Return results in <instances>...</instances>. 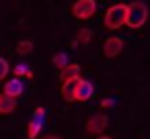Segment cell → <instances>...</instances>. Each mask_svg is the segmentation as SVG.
<instances>
[{
  "label": "cell",
  "instance_id": "4",
  "mask_svg": "<svg viewBox=\"0 0 150 139\" xmlns=\"http://www.w3.org/2000/svg\"><path fill=\"white\" fill-rule=\"evenodd\" d=\"M107 125H109V117L103 115V112H97V115H93V117L86 121V133L97 137V135H101V133L107 129Z\"/></svg>",
  "mask_w": 150,
  "mask_h": 139
},
{
  "label": "cell",
  "instance_id": "3",
  "mask_svg": "<svg viewBox=\"0 0 150 139\" xmlns=\"http://www.w3.org/2000/svg\"><path fill=\"white\" fill-rule=\"evenodd\" d=\"M95 13H97V2L95 0H76L72 4V15L76 19H80V21L91 19Z\"/></svg>",
  "mask_w": 150,
  "mask_h": 139
},
{
  "label": "cell",
  "instance_id": "19",
  "mask_svg": "<svg viewBox=\"0 0 150 139\" xmlns=\"http://www.w3.org/2000/svg\"><path fill=\"white\" fill-rule=\"evenodd\" d=\"M97 139H111V137H107V135H97Z\"/></svg>",
  "mask_w": 150,
  "mask_h": 139
},
{
  "label": "cell",
  "instance_id": "2",
  "mask_svg": "<svg viewBox=\"0 0 150 139\" xmlns=\"http://www.w3.org/2000/svg\"><path fill=\"white\" fill-rule=\"evenodd\" d=\"M125 19H127V4H121L119 2V4H113V6L107 8L103 23H105L107 29L115 31V29H121L125 25Z\"/></svg>",
  "mask_w": 150,
  "mask_h": 139
},
{
  "label": "cell",
  "instance_id": "9",
  "mask_svg": "<svg viewBox=\"0 0 150 139\" xmlns=\"http://www.w3.org/2000/svg\"><path fill=\"white\" fill-rule=\"evenodd\" d=\"M17 108V98L8 96V94H0V115H11Z\"/></svg>",
  "mask_w": 150,
  "mask_h": 139
},
{
  "label": "cell",
  "instance_id": "13",
  "mask_svg": "<svg viewBox=\"0 0 150 139\" xmlns=\"http://www.w3.org/2000/svg\"><path fill=\"white\" fill-rule=\"evenodd\" d=\"M31 51H33V41H29V39L19 41V45H17V53L19 55H29Z\"/></svg>",
  "mask_w": 150,
  "mask_h": 139
},
{
  "label": "cell",
  "instance_id": "6",
  "mask_svg": "<svg viewBox=\"0 0 150 139\" xmlns=\"http://www.w3.org/2000/svg\"><path fill=\"white\" fill-rule=\"evenodd\" d=\"M93 94H95V86H93V82L80 78L78 84H76V90H74V98H76V100H88Z\"/></svg>",
  "mask_w": 150,
  "mask_h": 139
},
{
  "label": "cell",
  "instance_id": "5",
  "mask_svg": "<svg viewBox=\"0 0 150 139\" xmlns=\"http://www.w3.org/2000/svg\"><path fill=\"white\" fill-rule=\"evenodd\" d=\"M121 49H123V39H119V37H109L107 41H105V45H103V55L105 57H117L119 53H121Z\"/></svg>",
  "mask_w": 150,
  "mask_h": 139
},
{
  "label": "cell",
  "instance_id": "18",
  "mask_svg": "<svg viewBox=\"0 0 150 139\" xmlns=\"http://www.w3.org/2000/svg\"><path fill=\"white\" fill-rule=\"evenodd\" d=\"M41 139H60L58 135H45V137H41Z\"/></svg>",
  "mask_w": 150,
  "mask_h": 139
},
{
  "label": "cell",
  "instance_id": "12",
  "mask_svg": "<svg viewBox=\"0 0 150 139\" xmlns=\"http://www.w3.org/2000/svg\"><path fill=\"white\" fill-rule=\"evenodd\" d=\"M41 127H43V123H39V121L31 119V121H29V125H27V137H29V139H37V135H39Z\"/></svg>",
  "mask_w": 150,
  "mask_h": 139
},
{
  "label": "cell",
  "instance_id": "1",
  "mask_svg": "<svg viewBox=\"0 0 150 139\" xmlns=\"http://www.w3.org/2000/svg\"><path fill=\"white\" fill-rule=\"evenodd\" d=\"M148 21V6L142 0H134L132 4H127V19H125V25L129 29H140L144 27Z\"/></svg>",
  "mask_w": 150,
  "mask_h": 139
},
{
  "label": "cell",
  "instance_id": "14",
  "mask_svg": "<svg viewBox=\"0 0 150 139\" xmlns=\"http://www.w3.org/2000/svg\"><path fill=\"white\" fill-rule=\"evenodd\" d=\"M54 66H56L58 70H64L66 66H70L68 55H66V53H56V55H54Z\"/></svg>",
  "mask_w": 150,
  "mask_h": 139
},
{
  "label": "cell",
  "instance_id": "8",
  "mask_svg": "<svg viewBox=\"0 0 150 139\" xmlns=\"http://www.w3.org/2000/svg\"><path fill=\"white\" fill-rule=\"evenodd\" d=\"M78 80H80V78H72V80H68V82H62V98H64L66 102H74V100H76V98H74V90H76Z\"/></svg>",
  "mask_w": 150,
  "mask_h": 139
},
{
  "label": "cell",
  "instance_id": "17",
  "mask_svg": "<svg viewBox=\"0 0 150 139\" xmlns=\"http://www.w3.org/2000/svg\"><path fill=\"white\" fill-rule=\"evenodd\" d=\"M113 104H115L113 98H103V100H101V108H111Z\"/></svg>",
  "mask_w": 150,
  "mask_h": 139
},
{
  "label": "cell",
  "instance_id": "10",
  "mask_svg": "<svg viewBox=\"0 0 150 139\" xmlns=\"http://www.w3.org/2000/svg\"><path fill=\"white\" fill-rule=\"evenodd\" d=\"M72 78H80V66L78 64H70L64 70H60V80L62 82H68Z\"/></svg>",
  "mask_w": 150,
  "mask_h": 139
},
{
  "label": "cell",
  "instance_id": "15",
  "mask_svg": "<svg viewBox=\"0 0 150 139\" xmlns=\"http://www.w3.org/2000/svg\"><path fill=\"white\" fill-rule=\"evenodd\" d=\"M15 76H27V78H33V70L27 66V64H17L15 66Z\"/></svg>",
  "mask_w": 150,
  "mask_h": 139
},
{
  "label": "cell",
  "instance_id": "16",
  "mask_svg": "<svg viewBox=\"0 0 150 139\" xmlns=\"http://www.w3.org/2000/svg\"><path fill=\"white\" fill-rule=\"evenodd\" d=\"M8 72H11V66H8V61H6L4 57H0V82H2V80L8 76Z\"/></svg>",
  "mask_w": 150,
  "mask_h": 139
},
{
  "label": "cell",
  "instance_id": "11",
  "mask_svg": "<svg viewBox=\"0 0 150 139\" xmlns=\"http://www.w3.org/2000/svg\"><path fill=\"white\" fill-rule=\"evenodd\" d=\"M91 37H93V31H91V29H80V31L76 33V39L72 41V47H76L78 43L86 45V43L91 41Z\"/></svg>",
  "mask_w": 150,
  "mask_h": 139
},
{
  "label": "cell",
  "instance_id": "7",
  "mask_svg": "<svg viewBox=\"0 0 150 139\" xmlns=\"http://www.w3.org/2000/svg\"><path fill=\"white\" fill-rule=\"evenodd\" d=\"M23 90H25V86H23V82H21L17 76H15L13 80L4 82V88H2V92H4V94H8V96H13V98L21 96V94H23Z\"/></svg>",
  "mask_w": 150,
  "mask_h": 139
}]
</instances>
